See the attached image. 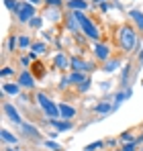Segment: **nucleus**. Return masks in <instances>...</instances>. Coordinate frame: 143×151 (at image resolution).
Instances as JSON below:
<instances>
[{
    "label": "nucleus",
    "instance_id": "bb28decb",
    "mask_svg": "<svg viewBox=\"0 0 143 151\" xmlns=\"http://www.w3.org/2000/svg\"><path fill=\"white\" fill-rule=\"evenodd\" d=\"M43 145H45V147H47V149H51V151H59L61 149V145H59V143H55V141H51V139H45V141H43Z\"/></svg>",
    "mask_w": 143,
    "mask_h": 151
},
{
    "label": "nucleus",
    "instance_id": "c9c22d12",
    "mask_svg": "<svg viewBox=\"0 0 143 151\" xmlns=\"http://www.w3.org/2000/svg\"><path fill=\"white\" fill-rule=\"evenodd\" d=\"M110 8H113V4H110V2H102V4H100V10H102V12H108Z\"/></svg>",
    "mask_w": 143,
    "mask_h": 151
},
{
    "label": "nucleus",
    "instance_id": "c85d7f7f",
    "mask_svg": "<svg viewBox=\"0 0 143 151\" xmlns=\"http://www.w3.org/2000/svg\"><path fill=\"white\" fill-rule=\"evenodd\" d=\"M29 25L33 27V29H41V27H43V19H41V17H35V19L29 21Z\"/></svg>",
    "mask_w": 143,
    "mask_h": 151
},
{
    "label": "nucleus",
    "instance_id": "9d476101",
    "mask_svg": "<svg viewBox=\"0 0 143 151\" xmlns=\"http://www.w3.org/2000/svg\"><path fill=\"white\" fill-rule=\"evenodd\" d=\"M53 63H55L57 70H70L72 68V59L66 55V53H57L55 59H53Z\"/></svg>",
    "mask_w": 143,
    "mask_h": 151
},
{
    "label": "nucleus",
    "instance_id": "4c0bfd02",
    "mask_svg": "<svg viewBox=\"0 0 143 151\" xmlns=\"http://www.w3.org/2000/svg\"><path fill=\"white\" fill-rule=\"evenodd\" d=\"M29 63H31V57H29V55L21 59V65H23V68H29Z\"/></svg>",
    "mask_w": 143,
    "mask_h": 151
},
{
    "label": "nucleus",
    "instance_id": "37998d69",
    "mask_svg": "<svg viewBox=\"0 0 143 151\" xmlns=\"http://www.w3.org/2000/svg\"><path fill=\"white\" fill-rule=\"evenodd\" d=\"M139 63H143V51L139 53Z\"/></svg>",
    "mask_w": 143,
    "mask_h": 151
},
{
    "label": "nucleus",
    "instance_id": "a18cd8bd",
    "mask_svg": "<svg viewBox=\"0 0 143 151\" xmlns=\"http://www.w3.org/2000/svg\"><path fill=\"white\" fill-rule=\"evenodd\" d=\"M119 151H123V149H119Z\"/></svg>",
    "mask_w": 143,
    "mask_h": 151
},
{
    "label": "nucleus",
    "instance_id": "6e6552de",
    "mask_svg": "<svg viewBox=\"0 0 143 151\" xmlns=\"http://www.w3.org/2000/svg\"><path fill=\"white\" fill-rule=\"evenodd\" d=\"M17 82L21 84V88H25V90H33V88H35V84H37V82H35V78L31 76L29 70H23V72L19 74V80H17Z\"/></svg>",
    "mask_w": 143,
    "mask_h": 151
},
{
    "label": "nucleus",
    "instance_id": "e433bc0d",
    "mask_svg": "<svg viewBox=\"0 0 143 151\" xmlns=\"http://www.w3.org/2000/svg\"><path fill=\"white\" fill-rule=\"evenodd\" d=\"M12 74H14L12 68H4V70H2V78H8V76H12Z\"/></svg>",
    "mask_w": 143,
    "mask_h": 151
},
{
    "label": "nucleus",
    "instance_id": "dca6fc26",
    "mask_svg": "<svg viewBox=\"0 0 143 151\" xmlns=\"http://www.w3.org/2000/svg\"><path fill=\"white\" fill-rule=\"evenodd\" d=\"M131 96H133V92H131V88H125V90H121L119 94L115 96V110H117V108H119V106H121V104H123L125 100H129Z\"/></svg>",
    "mask_w": 143,
    "mask_h": 151
},
{
    "label": "nucleus",
    "instance_id": "5701e85b",
    "mask_svg": "<svg viewBox=\"0 0 143 151\" xmlns=\"http://www.w3.org/2000/svg\"><path fill=\"white\" fill-rule=\"evenodd\" d=\"M45 19H51L53 23H57V21L61 19V14H59V8H49V6H47V10H45Z\"/></svg>",
    "mask_w": 143,
    "mask_h": 151
},
{
    "label": "nucleus",
    "instance_id": "c756f323",
    "mask_svg": "<svg viewBox=\"0 0 143 151\" xmlns=\"http://www.w3.org/2000/svg\"><path fill=\"white\" fill-rule=\"evenodd\" d=\"M131 70H133L131 65H125V68H123V74H121V82H123V84H127V78L131 74Z\"/></svg>",
    "mask_w": 143,
    "mask_h": 151
},
{
    "label": "nucleus",
    "instance_id": "4468645a",
    "mask_svg": "<svg viewBox=\"0 0 143 151\" xmlns=\"http://www.w3.org/2000/svg\"><path fill=\"white\" fill-rule=\"evenodd\" d=\"M49 125L51 127H55V131L57 133H64V131H70L72 127V123L70 121H59V119H49Z\"/></svg>",
    "mask_w": 143,
    "mask_h": 151
},
{
    "label": "nucleus",
    "instance_id": "6ab92c4d",
    "mask_svg": "<svg viewBox=\"0 0 143 151\" xmlns=\"http://www.w3.org/2000/svg\"><path fill=\"white\" fill-rule=\"evenodd\" d=\"M66 27L70 29L72 33H78V31H80V23H78V19L74 17V12H70V14L66 17Z\"/></svg>",
    "mask_w": 143,
    "mask_h": 151
},
{
    "label": "nucleus",
    "instance_id": "f704fd0d",
    "mask_svg": "<svg viewBox=\"0 0 143 151\" xmlns=\"http://www.w3.org/2000/svg\"><path fill=\"white\" fill-rule=\"evenodd\" d=\"M68 84H72V82H70V76H68V78H61V82H59V88H61V90H66V88H68Z\"/></svg>",
    "mask_w": 143,
    "mask_h": 151
},
{
    "label": "nucleus",
    "instance_id": "ddd939ff",
    "mask_svg": "<svg viewBox=\"0 0 143 151\" xmlns=\"http://www.w3.org/2000/svg\"><path fill=\"white\" fill-rule=\"evenodd\" d=\"M57 106H59V116H61V119L70 121V119H74V116H76V108H74V106L66 104V102H59Z\"/></svg>",
    "mask_w": 143,
    "mask_h": 151
},
{
    "label": "nucleus",
    "instance_id": "9b49d317",
    "mask_svg": "<svg viewBox=\"0 0 143 151\" xmlns=\"http://www.w3.org/2000/svg\"><path fill=\"white\" fill-rule=\"evenodd\" d=\"M2 94L19 96V94H21V84H19V82H4V84H2Z\"/></svg>",
    "mask_w": 143,
    "mask_h": 151
},
{
    "label": "nucleus",
    "instance_id": "412c9836",
    "mask_svg": "<svg viewBox=\"0 0 143 151\" xmlns=\"http://www.w3.org/2000/svg\"><path fill=\"white\" fill-rule=\"evenodd\" d=\"M0 137H2V141H4V143H8V145H17V143H19V137H17V135H12V133H10V131H6V129H2V135H0Z\"/></svg>",
    "mask_w": 143,
    "mask_h": 151
},
{
    "label": "nucleus",
    "instance_id": "39448f33",
    "mask_svg": "<svg viewBox=\"0 0 143 151\" xmlns=\"http://www.w3.org/2000/svg\"><path fill=\"white\" fill-rule=\"evenodd\" d=\"M2 110H4V114H6V119H8V121H12V123H17V125H23V119H21L19 110L14 108V104L4 102V104H2Z\"/></svg>",
    "mask_w": 143,
    "mask_h": 151
},
{
    "label": "nucleus",
    "instance_id": "423d86ee",
    "mask_svg": "<svg viewBox=\"0 0 143 151\" xmlns=\"http://www.w3.org/2000/svg\"><path fill=\"white\" fill-rule=\"evenodd\" d=\"M70 70L90 74V72L94 70V63H88V61H84V59H80V57H72V68H70Z\"/></svg>",
    "mask_w": 143,
    "mask_h": 151
},
{
    "label": "nucleus",
    "instance_id": "7ed1b4c3",
    "mask_svg": "<svg viewBox=\"0 0 143 151\" xmlns=\"http://www.w3.org/2000/svg\"><path fill=\"white\" fill-rule=\"evenodd\" d=\"M37 102H39L41 110L47 114V119H57L59 116V106L51 100L45 92H37Z\"/></svg>",
    "mask_w": 143,
    "mask_h": 151
},
{
    "label": "nucleus",
    "instance_id": "a878e982",
    "mask_svg": "<svg viewBox=\"0 0 143 151\" xmlns=\"http://www.w3.org/2000/svg\"><path fill=\"white\" fill-rule=\"evenodd\" d=\"M17 47H19V35H17V37H14V35H12V37H8V45H6V49H8V51H14Z\"/></svg>",
    "mask_w": 143,
    "mask_h": 151
},
{
    "label": "nucleus",
    "instance_id": "1a4fd4ad",
    "mask_svg": "<svg viewBox=\"0 0 143 151\" xmlns=\"http://www.w3.org/2000/svg\"><path fill=\"white\" fill-rule=\"evenodd\" d=\"M94 57L98 61H108L110 59V47L106 43H96L94 45Z\"/></svg>",
    "mask_w": 143,
    "mask_h": 151
},
{
    "label": "nucleus",
    "instance_id": "79ce46f5",
    "mask_svg": "<svg viewBox=\"0 0 143 151\" xmlns=\"http://www.w3.org/2000/svg\"><path fill=\"white\" fill-rule=\"evenodd\" d=\"M94 4H102V2H106V0H92Z\"/></svg>",
    "mask_w": 143,
    "mask_h": 151
},
{
    "label": "nucleus",
    "instance_id": "2eb2a0df",
    "mask_svg": "<svg viewBox=\"0 0 143 151\" xmlns=\"http://www.w3.org/2000/svg\"><path fill=\"white\" fill-rule=\"evenodd\" d=\"M123 65V61L121 59H108V61H104V65H102V70L106 72V74H115V72H119V68Z\"/></svg>",
    "mask_w": 143,
    "mask_h": 151
},
{
    "label": "nucleus",
    "instance_id": "f257e3e1",
    "mask_svg": "<svg viewBox=\"0 0 143 151\" xmlns=\"http://www.w3.org/2000/svg\"><path fill=\"white\" fill-rule=\"evenodd\" d=\"M119 45L123 51H127V53H131V51H135L139 47V37H137V33H135V29H131L129 25H123L119 29Z\"/></svg>",
    "mask_w": 143,
    "mask_h": 151
},
{
    "label": "nucleus",
    "instance_id": "f8f14e48",
    "mask_svg": "<svg viewBox=\"0 0 143 151\" xmlns=\"http://www.w3.org/2000/svg\"><path fill=\"white\" fill-rule=\"evenodd\" d=\"M94 112L96 114H110V112H115V104L108 100H102L94 106Z\"/></svg>",
    "mask_w": 143,
    "mask_h": 151
},
{
    "label": "nucleus",
    "instance_id": "4be33fe9",
    "mask_svg": "<svg viewBox=\"0 0 143 151\" xmlns=\"http://www.w3.org/2000/svg\"><path fill=\"white\" fill-rule=\"evenodd\" d=\"M4 6H6L10 12L19 14V10H21V6H23V2H19V0H6V2H4Z\"/></svg>",
    "mask_w": 143,
    "mask_h": 151
},
{
    "label": "nucleus",
    "instance_id": "72a5a7b5",
    "mask_svg": "<svg viewBox=\"0 0 143 151\" xmlns=\"http://www.w3.org/2000/svg\"><path fill=\"white\" fill-rule=\"evenodd\" d=\"M123 151H137V143H125Z\"/></svg>",
    "mask_w": 143,
    "mask_h": 151
},
{
    "label": "nucleus",
    "instance_id": "49530a36",
    "mask_svg": "<svg viewBox=\"0 0 143 151\" xmlns=\"http://www.w3.org/2000/svg\"><path fill=\"white\" fill-rule=\"evenodd\" d=\"M68 2H70V0H68Z\"/></svg>",
    "mask_w": 143,
    "mask_h": 151
},
{
    "label": "nucleus",
    "instance_id": "a211bd4d",
    "mask_svg": "<svg viewBox=\"0 0 143 151\" xmlns=\"http://www.w3.org/2000/svg\"><path fill=\"white\" fill-rule=\"evenodd\" d=\"M66 6L70 8V12H76V10H82V12H84V10L88 8V2H86V0H70Z\"/></svg>",
    "mask_w": 143,
    "mask_h": 151
},
{
    "label": "nucleus",
    "instance_id": "de8ad7c7",
    "mask_svg": "<svg viewBox=\"0 0 143 151\" xmlns=\"http://www.w3.org/2000/svg\"><path fill=\"white\" fill-rule=\"evenodd\" d=\"M141 151H143V149H141Z\"/></svg>",
    "mask_w": 143,
    "mask_h": 151
},
{
    "label": "nucleus",
    "instance_id": "b1692460",
    "mask_svg": "<svg viewBox=\"0 0 143 151\" xmlns=\"http://www.w3.org/2000/svg\"><path fill=\"white\" fill-rule=\"evenodd\" d=\"M33 43H31V39H29V35H19V47L21 49H27V47H31Z\"/></svg>",
    "mask_w": 143,
    "mask_h": 151
},
{
    "label": "nucleus",
    "instance_id": "58836bf2",
    "mask_svg": "<svg viewBox=\"0 0 143 151\" xmlns=\"http://www.w3.org/2000/svg\"><path fill=\"white\" fill-rule=\"evenodd\" d=\"M108 88H110L108 82H102V84H100V90H102V92H108Z\"/></svg>",
    "mask_w": 143,
    "mask_h": 151
},
{
    "label": "nucleus",
    "instance_id": "ea45409f",
    "mask_svg": "<svg viewBox=\"0 0 143 151\" xmlns=\"http://www.w3.org/2000/svg\"><path fill=\"white\" fill-rule=\"evenodd\" d=\"M25 2H29V4H33V6H39L43 0H25Z\"/></svg>",
    "mask_w": 143,
    "mask_h": 151
},
{
    "label": "nucleus",
    "instance_id": "20e7f679",
    "mask_svg": "<svg viewBox=\"0 0 143 151\" xmlns=\"http://www.w3.org/2000/svg\"><path fill=\"white\" fill-rule=\"evenodd\" d=\"M35 17H37V6H33V4H29V2H23L19 14H17V21H19L21 25H29V21L35 19Z\"/></svg>",
    "mask_w": 143,
    "mask_h": 151
},
{
    "label": "nucleus",
    "instance_id": "c03bdc74",
    "mask_svg": "<svg viewBox=\"0 0 143 151\" xmlns=\"http://www.w3.org/2000/svg\"><path fill=\"white\" fill-rule=\"evenodd\" d=\"M4 151H19V149H14V147H12V149H4Z\"/></svg>",
    "mask_w": 143,
    "mask_h": 151
},
{
    "label": "nucleus",
    "instance_id": "f03ea898",
    "mask_svg": "<svg viewBox=\"0 0 143 151\" xmlns=\"http://www.w3.org/2000/svg\"><path fill=\"white\" fill-rule=\"evenodd\" d=\"M74 17L78 19L80 29L84 31V35H86L88 39H92V41H96V43H98V39H100V31H98V27L92 23V19H88L82 10H76V12H74Z\"/></svg>",
    "mask_w": 143,
    "mask_h": 151
},
{
    "label": "nucleus",
    "instance_id": "f3484780",
    "mask_svg": "<svg viewBox=\"0 0 143 151\" xmlns=\"http://www.w3.org/2000/svg\"><path fill=\"white\" fill-rule=\"evenodd\" d=\"M129 19L137 25V29H139V31H143V12H141V10H137V8L129 10Z\"/></svg>",
    "mask_w": 143,
    "mask_h": 151
},
{
    "label": "nucleus",
    "instance_id": "cd10ccee",
    "mask_svg": "<svg viewBox=\"0 0 143 151\" xmlns=\"http://www.w3.org/2000/svg\"><path fill=\"white\" fill-rule=\"evenodd\" d=\"M121 141H123V143H135V137H133L131 131H127V133L121 135Z\"/></svg>",
    "mask_w": 143,
    "mask_h": 151
},
{
    "label": "nucleus",
    "instance_id": "0eeeda50",
    "mask_svg": "<svg viewBox=\"0 0 143 151\" xmlns=\"http://www.w3.org/2000/svg\"><path fill=\"white\" fill-rule=\"evenodd\" d=\"M21 131H23L29 139H33V141H37V143H43L41 133H39V129H37L35 125H31V123H23V125H21Z\"/></svg>",
    "mask_w": 143,
    "mask_h": 151
},
{
    "label": "nucleus",
    "instance_id": "2f4dec72",
    "mask_svg": "<svg viewBox=\"0 0 143 151\" xmlns=\"http://www.w3.org/2000/svg\"><path fill=\"white\" fill-rule=\"evenodd\" d=\"M88 90H90V78H88L84 84H80V86H78V92H82V94H84V92H88Z\"/></svg>",
    "mask_w": 143,
    "mask_h": 151
},
{
    "label": "nucleus",
    "instance_id": "a19ab883",
    "mask_svg": "<svg viewBox=\"0 0 143 151\" xmlns=\"http://www.w3.org/2000/svg\"><path fill=\"white\" fill-rule=\"evenodd\" d=\"M115 143H117V139H106L104 141V145H113V147H115Z\"/></svg>",
    "mask_w": 143,
    "mask_h": 151
},
{
    "label": "nucleus",
    "instance_id": "aec40b11",
    "mask_svg": "<svg viewBox=\"0 0 143 151\" xmlns=\"http://www.w3.org/2000/svg\"><path fill=\"white\" fill-rule=\"evenodd\" d=\"M86 80H88V74H84V72H74V74H70V82L76 84V88H78L80 84H84Z\"/></svg>",
    "mask_w": 143,
    "mask_h": 151
},
{
    "label": "nucleus",
    "instance_id": "473e14b6",
    "mask_svg": "<svg viewBox=\"0 0 143 151\" xmlns=\"http://www.w3.org/2000/svg\"><path fill=\"white\" fill-rule=\"evenodd\" d=\"M49 8H61V0H45Z\"/></svg>",
    "mask_w": 143,
    "mask_h": 151
},
{
    "label": "nucleus",
    "instance_id": "7c9ffc66",
    "mask_svg": "<svg viewBox=\"0 0 143 151\" xmlns=\"http://www.w3.org/2000/svg\"><path fill=\"white\" fill-rule=\"evenodd\" d=\"M104 145V141H96V143H90V145H86V149L84 151H96V149H100Z\"/></svg>",
    "mask_w": 143,
    "mask_h": 151
},
{
    "label": "nucleus",
    "instance_id": "393cba45",
    "mask_svg": "<svg viewBox=\"0 0 143 151\" xmlns=\"http://www.w3.org/2000/svg\"><path fill=\"white\" fill-rule=\"evenodd\" d=\"M31 51L37 53V55H41V53L47 51V45H45V43H33V45H31Z\"/></svg>",
    "mask_w": 143,
    "mask_h": 151
}]
</instances>
